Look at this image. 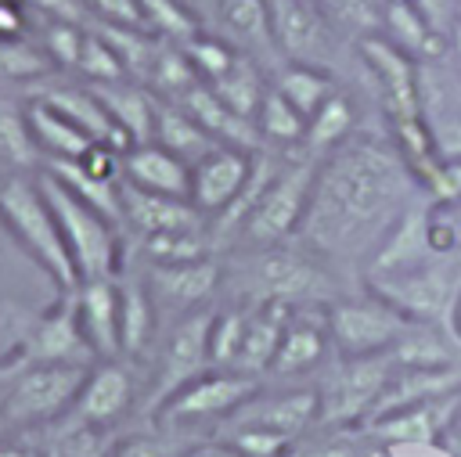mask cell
I'll return each instance as SVG.
<instances>
[{"instance_id":"cell-20","label":"cell","mask_w":461,"mask_h":457,"mask_svg":"<svg viewBox=\"0 0 461 457\" xmlns=\"http://www.w3.org/2000/svg\"><path fill=\"white\" fill-rule=\"evenodd\" d=\"M331 349V327H328V302H299L288 313L281 345L274 353V363L267 374L274 378H292L313 371L324 353Z\"/></svg>"},{"instance_id":"cell-25","label":"cell","mask_w":461,"mask_h":457,"mask_svg":"<svg viewBox=\"0 0 461 457\" xmlns=\"http://www.w3.org/2000/svg\"><path fill=\"white\" fill-rule=\"evenodd\" d=\"M212 25L227 43H234L241 54L256 58L259 65L277 54L270 29V0H220Z\"/></svg>"},{"instance_id":"cell-36","label":"cell","mask_w":461,"mask_h":457,"mask_svg":"<svg viewBox=\"0 0 461 457\" xmlns=\"http://www.w3.org/2000/svg\"><path fill=\"white\" fill-rule=\"evenodd\" d=\"M249 309L252 302L230 299V306L212 313V327H209V367H227L234 371L241 342H245V327H249Z\"/></svg>"},{"instance_id":"cell-2","label":"cell","mask_w":461,"mask_h":457,"mask_svg":"<svg viewBox=\"0 0 461 457\" xmlns=\"http://www.w3.org/2000/svg\"><path fill=\"white\" fill-rule=\"evenodd\" d=\"M223 288H234L241 302H331L335 277L324 259L303 245H267V248H234L223 252Z\"/></svg>"},{"instance_id":"cell-33","label":"cell","mask_w":461,"mask_h":457,"mask_svg":"<svg viewBox=\"0 0 461 457\" xmlns=\"http://www.w3.org/2000/svg\"><path fill=\"white\" fill-rule=\"evenodd\" d=\"M50 76H58V65L32 36L0 40V86H25L29 94L36 83Z\"/></svg>"},{"instance_id":"cell-23","label":"cell","mask_w":461,"mask_h":457,"mask_svg":"<svg viewBox=\"0 0 461 457\" xmlns=\"http://www.w3.org/2000/svg\"><path fill=\"white\" fill-rule=\"evenodd\" d=\"M122 184L137 187V191H151V194H166V198H187L191 191V166L173 155L169 148L148 140V144H133L122 151Z\"/></svg>"},{"instance_id":"cell-27","label":"cell","mask_w":461,"mask_h":457,"mask_svg":"<svg viewBox=\"0 0 461 457\" xmlns=\"http://www.w3.org/2000/svg\"><path fill=\"white\" fill-rule=\"evenodd\" d=\"M43 173V155L36 148L25 97L0 90V176H36Z\"/></svg>"},{"instance_id":"cell-4","label":"cell","mask_w":461,"mask_h":457,"mask_svg":"<svg viewBox=\"0 0 461 457\" xmlns=\"http://www.w3.org/2000/svg\"><path fill=\"white\" fill-rule=\"evenodd\" d=\"M375 295L393 302L414 324L439 331L461 353V252L436 255L414 270L367 281Z\"/></svg>"},{"instance_id":"cell-48","label":"cell","mask_w":461,"mask_h":457,"mask_svg":"<svg viewBox=\"0 0 461 457\" xmlns=\"http://www.w3.org/2000/svg\"><path fill=\"white\" fill-rule=\"evenodd\" d=\"M176 457H245L234 443H227V439H198V443H191V446H184V450H176Z\"/></svg>"},{"instance_id":"cell-45","label":"cell","mask_w":461,"mask_h":457,"mask_svg":"<svg viewBox=\"0 0 461 457\" xmlns=\"http://www.w3.org/2000/svg\"><path fill=\"white\" fill-rule=\"evenodd\" d=\"M32 36V14L22 0H0V40Z\"/></svg>"},{"instance_id":"cell-12","label":"cell","mask_w":461,"mask_h":457,"mask_svg":"<svg viewBox=\"0 0 461 457\" xmlns=\"http://www.w3.org/2000/svg\"><path fill=\"white\" fill-rule=\"evenodd\" d=\"M328 327H331V349L339 356H371V353H385L396 342H403L414 331V320L367 288L364 299L357 295L331 299Z\"/></svg>"},{"instance_id":"cell-26","label":"cell","mask_w":461,"mask_h":457,"mask_svg":"<svg viewBox=\"0 0 461 457\" xmlns=\"http://www.w3.org/2000/svg\"><path fill=\"white\" fill-rule=\"evenodd\" d=\"M90 86L101 97V104L108 108L119 133L130 140V148L155 140V104H158V97L144 83L119 79V83H90Z\"/></svg>"},{"instance_id":"cell-43","label":"cell","mask_w":461,"mask_h":457,"mask_svg":"<svg viewBox=\"0 0 461 457\" xmlns=\"http://www.w3.org/2000/svg\"><path fill=\"white\" fill-rule=\"evenodd\" d=\"M349 432L353 428H331L321 439H306L303 435L295 443L292 457H360V446H357V439Z\"/></svg>"},{"instance_id":"cell-38","label":"cell","mask_w":461,"mask_h":457,"mask_svg":"<svg viewBox=\"0 0 461 457\" xmlns=\"http://www.w3.org/2000/svg\"><path fill=\"white\" fill-rule=\"evenodd\" d=\"M317 7L324 11V18L331 22V29L339 36L364 40V36H375L385 29L382 0H317Z\"/></svg>"},{"instance_id":"cell-1","label":"cell","mask_w":461,"mask_h":457,"mask_svg":"<svg viewBox=\"0 0 461 457\" xmlns=\"http://www.w3.org/2000/svg\"><path fill=\"white\" fill-rule=\"evenodd\" d=\"M421 194L396 144L353 133L317 162L295 241L331 270H360Z\"/></svg>"},{"instance_id":"cell-37","label":"cell","mask_w":461,"mask_h":457,"mask_svg":"<svg viewBox=\"0 0 461 457\" xmlns=\"http://www.w3.org/2000/svg\"><path fill=\"white\" fill-rule=\"evenodd\" d=\"M140 4V18L144 29L155 32L158 40L169 43H187L194 32H202V18L184 4V0H137Z\"/></svg>"},{"instance_id":"cell-3","label":"cell","mask_w":461,"mask_h":457,"mask_svg":"<svg viewBox=\"0 0 461 457\" xmlns=\"http://www.w3.org/2000/svg\"><path fill=\"white\" fill-rule=\"evenodd\" d=\"M7 371L0 385V428L4 432H43L61 421L90 363H61V360H18L4 353Z\"/></svg>"},{"instance_id":"cell-9","label":"cell","mask_w":461,"mask_h":457,"mask_svg":"<svg viewBox=\"0 0 461 457\" xmlns=\"http://www.w3.org/2000/svg\"><path fill=\"white\" fill-rule=\"evenodd\" d=\"M212 313H216V306H202V309H191V313L169 320V327L158 331L151 353L144 356L148 360V374H144V410H148V417L155 414V407L169 392H176L194 374L209 371Z\"/></svg>"},{"instance_id":"cell-46","label":"cell","mask_w":461,"mask_h":457,"mask_svg":"<svg viewBox=\"0 0 461 457\" xmlns=\"http://www.w3.org/2000/svg\"><path fill=\"white\" fill-rule=\"evenodd\" d=\"M439 158H461V112H450L447 119H429Z\"/></svg>"},{"instance_id":"cell-17","label":"cell","mask_w":461,"mask_h":457,"mask_svg":"<svg viewBox=\"0 0 461 457\" xmlns=\"http://www.w3.org/2000/svg\"><path fill=\"white\" fill-rule=\"evenodd\" d=\"M252 155L249 148H234V144H216L209 155H202L198 162H191V191L187 202L212 223L216 216H223L245 191L249 176H252Z\"/></svg>"},{"instance_id":"cell-15","label":"cell","mask_w":461,"mask_h":457,"mask_svg":"<svg viewBox=\"0 0 461 457\" xmlns=\"http://www.w3.org/2000/svg\"><path fill=\"white\" fill-rule=\"evenodd\" d=\"M270 29L281 65H321L331 68L335 29L317 7V0H270Z\"/></svg>"},{"instance_id":"cell-42","label":"cell","mask_w":461,"mask_h":457,"mask_svg":"<svg viewBox=\"0 0 461 457\" xmlns=\"http://www.w3.org/2000/svg\"><path fill=\"white\" fill-rule=\"evenodd\" d=\"M421 191L436 205H457L461 202V158H439L436 169L421 180Z\"/></svg>"},{"instance_id":"cell-16","label":"cell","mask_w":461,"mask_h":457,"mask_svg":"<svg viewBox=\"0 0 461 457\" xmlns=\"http://www.w3.org/2000/svg\"><path fill=\"white\" fill-rule=\"evenodd\" d=\"M357 54L360 61L367 65L378 94H382V104L389 112V119H411V115H425L421 112V79H418V65L414 58L393 43L389 36L375 32V36H364L357 40Z\"/></svg>"},{"instance_id":"cell-6","label":"cell","mask_w":461,"mask_h":457,"mask_svg":"<svg viewBox=\"0 0 461 457\" xmlns=\"http://www.w3.org/2000/svg\"><path fill=\"white\" fill-rule=\"evenodd\" d=\"M0 227L18 241V248L54 281L58 291L76 288V266L61 241L58 220L36 176H4L0 180Z\"/></svg>"},{"instance_id":"cell-49","label":"cell","mask_w":461,"mask_h":457,"mask_svg":"<svg viewBox=\"0 0 461 457\" xmlns=\"http://www.w3.org/2000/svg\"><path fill=\"white\" fill-rule=\"evenodd\" d=\"M184 4L202 18V25H209L216 18V7H220V0H184Z\"/></svg>"},{"instance_id":"cell-52","label":"cell","mask_w":461,"mask_h":457,"mask_svg":"<svg viewBox=\"0 0 461 457\" xmlns=\"http://www.w3.org/2000/svg\"><path fill=\"white\" fill-rule=\"evenodd\" d=\"M0 180H4V176H0Z\"/></svg>"},{"instance_id":"cell-10","label":"cell","mask_w":461,"mask_h":457,"mask_svg":"<svg viewBox=\"0 0 461 457\" xmlns=\"http://www.w3.org/2000/svg\"><path fill=\"white\" fill-rule=\"evenodd\" d=\"M14 317H0L7 327V349L18 360H61V363H94V353L79 331L72 288L58 291V302L47 309L11 306Z\"/></svg>"},{"instance_id":"cell-35","label":"cell","mask_w":461,"mask_h":457,"mask_svg":"<svg viewBox=\"0 0 461 457\" xmlns=\"http://www.w3.org/2000/svg\"><path fill=\"white\" fill-rule=\"evenodd\" d=\"M353 137V104L342 90H335L310 119H306V137H303V151L313 158H324L331 148H339L342 140Z\"/></svg>"},{"instance_id":"cell-28","label":"cell","mask_w":461,"mask_h":457,"mask_svg":"<svg viewBox=\"0 0 461 457\" xmlns=\"http://www.w3.org/2000/svg\"><path fill=\"white\" fill-rule=\"evenodd\" d=\"M25 112H29V126H32L36 148L43 155V166L47 162H79L97 144L65 112H58L43 97H25Z\"/></svg>"},{"instance_id":"cell-30","label":"cell","mask_w":461,"mask_h":457,"mask_svg":"<svg viewBox=\"0 0 461 457\" xmlns=\"http://www.w3.org/2000/svg\"><path fill=\"white\" fill-rule=\"evenodd\" d=\"M155 144L169 148L173 155H180V158L191 166V162H198L202 155H209L220 140H216L180 101L158 97V104H155Z\"/></svg>"},{"instance_id":"cell-19","label":"cell","mask_w":461,"mask_h":457,"mask_svg":"<svg viewBox=\"0 0 461 457\" xmlns=\"http://www.w3.org/2000/svg\"><path fill=\"white\" fill-rule=\"evenodd\" d=\"M79 331L94 353V360L122 356V320H119V281L115 277H86L72 288Z\"/></svg>"},{"instance_id":"cell-21","label":"cell","mask_w":461,"mask_h":457,"mask_svg":"<svg viewBox=\"0 0 461 457\" xmlns=\"http://www.w3.org/2000/svg\"><path fill=\"white\" fill-rule=\"evenodd\" d=\"M457 410V392L447 396H432L421 403H407L396 407L389 414H378L375 421H367L364 428L385 443H400V446H429L439 439V432L447 428V421Z\"/></svg>"},{"instance_id":"cell-5","label":"cell","mask_w":461,"mask_h":457,"mask_svg":"<svg viewBox=\"0 0 461 457\" xmlns=\"http://www.w3.org/2000/svg\"><path fill=\"white\" fill-rule=\"evenodd\" d=\"M40 187L50 202V212L58 220L61 241L68 248V259L76 266V277H115L122 270V223L79 198L68 184H61L54 173H40Z\"/></svg>"},{"instance_id":"cell-44","label":"cell","mask_w":461,"mask_h":457,"mask_svg":"<svg viewBox=\"0 0 461 457\" xmlns=\"http://www.w3.org/2000/svg\"><path fill=\"white\" fill-rule=\"evenodd\" d=\"M108 457H176V450L169 446L166 432L148 428V432H122Z\"/></svg>"},{"instance_id":"cell-51","label":"cell","mask_w":461,"mask_h":457,"mask_svg":"<svg viewBox=\"0 0 461 457\" xmlns=\"http://www.w3.org/2000/svg\"><path fill=\"white\" fill-rule=\"evenodd\" d=\"M4 371H7V360H4V353H0V385H4ZM4 432V428H0Z\"/></svg>"},{"instance_id":"cell-32","label":"cell","mask_w":461,"mask_h":457,"mask_svg":"<svg viewBox=\"0 0 461 457\" xmlns=\"http://www.w3.org/2000/svg\"><path fill=\"white\" fill-rule=\"evenodd\" d=\"M256 133L267 148H277V151H299L303 148V137H306V115H299L285 94L270 83L263 101H259V112H256Z\"/></svg>"},{"instance_id":"cell-50","label":"cell","mask_w":461,"mask_h":457,"mask_svg":"<svg viewBox=\"0 0 461 457\" xmlns=\"http://www.w3.org/2000/svg\"><path fill=\"white\" fill-rule=\"evenodd\" d=\"M450 50H454V61L461 68V14L450 22Z\"/></svg>"},{"instance_id":"cell-24","label":"cell","mask_w":461,"mask_h":457,"mask_svg":"<svg viewBox=\"0 0 461 457\" xmlns=\"http://www.w3.org/2000/svg\"><path fill=\"white\" fill-rule=\"evenodd\" d=\"M119 320H122V356L126 360H144L158 338V309L151 299V288L137 270H119Z\"/></svg>"},{"instance_id":"cell-31","label":"cell","mask_w":461,"mask_h":457,"mask_svg":"<svg viewBox=\"0 0 461 457\" xmlns=\"http://www.w3.org/2000/svg\"><path fill=\"white\" fill-rule=\"evenodd\" d=\"M274 86L285 94V101L299 112V115H313L339 86H335V76L331 68H321V65H295V61H285L277 72H274Z\"/></svg>"},{"instance_id":"cell-40","label":"cell","mask_w":461,"mask_h":457,"mask_svg":"<svg viewBox=\"0 0 461 457\" xmlns=\"http://www.w3.org/2000/svg\"><path fill=\"white\" fill-rule=\"evenodd\" d=\"M184 47V54H187V61L194 65V72H198V79L202 83H212V79H220L234 61H238V47L234 43H227L220 32H194L187 43H180Z\"/></svg>"},{"instance_id":"cell-22","label":"cell","mask_w":461,"mask_h":457,"mask_svg":"<svg viewBox=\"0 0 461 457\" xmlns=\"http://www.w3.org/2000/svg\"><path fill=\"white\" fill-rule=\"evenodd\" d=\"M194 227H209V220L187 198H166V194H151L122 184V230H130L133 237L194 230Z\"/></svg>"},{"instance_id":"cell-47","label":"cell","mask_w":461,"mask_h":457,"mask_svg":"<svg viewBox=\"0 0 461 457\" xmlns=\"http://www.w3.org/2000/svg\"><path fill=\"white\" fill-rule=\"evenodd\" d=\"M0 457H43L32 432H0Z\"/></svg>"},{"instance_id":"cell-14","label":"cell","mask_w":461,"mask_h":457,"mask_svg":"<svg viewBox=\"0 0 461 457\" xmlns=\"http://www.w3.org/2000/svg\"><path fill=\"white\" fill-rule=\"evenodd\" d=\"M140 273L151 288L158 317H184L191 309L212 306L223 288V255H202L184 263H140Z\"/></svg>"},{"instance_id":"cell-11","label":"cell","mask_w":461,"mask_h":457,"mask_svg":"<svg viewBox=\"0 0 461 457\" xmlns=\"http://www.w3.org/2000/svg\"><path fill=\"white\" fill-rule=\"evenodd\" d=\"M396 367L400 363L393 349L371 356H339V363L317 381V399H321L317 425L328 428H349L357 421L364 425L382 389L396 374Z\"/></svg>"},{"instance_id":"cell-34","label":"cell","mask_w":461,"mask_h":457,"mask_svg":"<svg viewBox=\"0 0 461 457\" xmlns=\"http://www.w3.org/2000/svg\"><path fill=\"white\" fill-rule=\"evenodd\" d=\"M209 86H212V94H216L227 108H234L238 115H245V119L256 122L259 101H263V94H267L270 83L263 79V65H259L256 58L238 54V61H234L220 79H212Z\"/></svg>"},{"instance_id":"cell-41","label":"cell","mask_w":461,"mask_h":457,"mask_svg":"<svg viewBox=\"0 0 461 457\" xmlns=\"http://www.w3.org/2000/svg\"><path fill=\"white\" fill-rule=\"evenodd\" d=\"M76 72L83 76V83H119V79H130L122 61H119V54H115V47L97 29H86Z\"/></svg>"},{"instance_id":"cell-7","label":"cell","mask_w":461,"mask_h":457,"mask_svg":"<svg viewBox=\"0 0 461 457\" xmlns=\"http://www.w3.org/2000/svg\"><path fill=\"white\" fill-rule=\"evenodd\" d=\"M317 162L313 155L288 151L281 169L274 173V180L263 187V194L252 202V209L245 212V220L238 223V230L230 234L223 252L234 248H267V245H285L295 241L299 223L306 216L310 205V191H313V176H317Z\"/></svg>"},{"instance_id":"cell-29","label":"cell","mask_w":461,"mask_h":457,"mask_svg":"<svg viewBox=\"0 0 461 457\" xmlns=\"http://www.w3.org/2000/svg\"><path fill=\"white\" fill-rule=\"evenodd\" d=\"M288 313H292L288 302H252V309H249V327H245V342H241V353H238L234 371L267 378V371H270V363H274V353H277V345H281Z\"/></svg>"},{"instance_id":"cell-39","label":"cell","mask_w":461,"mask_h":457,"mask_svg":"<svg viewBox=\"0 0 461 457\" xmlns=\"http://www.w3.org/2000/svg\"><path fill=\"white\" fill-rule=\"evenodd\" d=\"M32 40L50 54V61L58 65V72H61V68L76 72L79 54H83V40H86V25H83V22L47 18V14H43V25L36 29V36H32Z\"/></svg>"},{"instance_id":"cell-18","label":"cell","mask_w":461,"mask_h":457,"mask_svg":"<svg viewBox=\"0 0 461 457\" xmlns=\"http://www.w3.org/2000/svg\"><path fill=\"white\" fill-rule=\"evenodd\" d=\"M317 414H321L317 385L285 389V392H270V396H263V389H259L252 399H245L216 428H270V432H281L288 439H303L317 425Z\"/></svg>"},{"instance_id":"cell-8","label":"cell","mask_w":461,"mask_h":457,"mask_svg":"<svg viewBox=\"0 0 461 457\" xmlns=\"http://www.w3.org/2000/svg\"><path fill=\"white\" fill-rule=\"evenodd\" d=\"M259 389H263V378H256V374L227 371V367H209V371L194 374L191 381H184L176 392H169L155 407L151 428L173 435V432L198 428V425H220L245 399H252Z\"/></svg>"},{"instance_id":"cell-13","label":"cell","mask_w":461,"mask_h":457,"mask_svg":"<svg viewBox=\"0 0 461 457\" xmlns=\"http://www.w3.org/2000/svg\"><path fill=\"white\" fill-rule=\"evenodd\" d=\"M137 381H144V374H137V360H94L65 417L94 428H122L137 403L144 407V399L137 396Z\"/></svg>"}]
</instances>
